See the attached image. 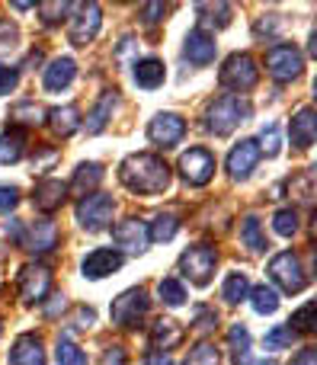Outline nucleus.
Instances as JSON below:
<instances>
[{
    "label": "nucleus",
    "instance_id": "f257e3e1",
    "mask_svg": "<svg viewBox=\"0 0 317 365\" xmlns=\"http://www.w3.org/2000/svg\"><path fill=\"white\" fill-rule=\"evenodd\" d=\"M119 180L135 195H160L170 186V167L157 154H128L119 167Z\"/></svg>",
    "mask_w": 317,
    "mask_h": 365
},
{
    "label": "nucleus",
    "instance_id": "f03ea898",
    "mask_svg": "<svg viewBox=\"0 0 317 365\" xmlns=\"http://www.w3.org/2000/svg\"><path fill=\"white\" fill-rule=\"evenodd\" d=\"M250 115V103L241 100V96H222L209 106L205 119H209V132L215 135H231L244 119Z\"/></svg>",
    "mask_w": 317,
    "mask_h": 365
},
{
    "label": "nucleus",
    "instance_id": "7ed1b4c3",
    "mask_svg": "<svg viewBox=\"0 0 317 365\" xmlns=\"http://www.w3.org/2000/svg\"><path fill=\"white\" fill-rule=\"evenodd\" d=\"M218 81H222V87H228V90L247 93V90H254L256 81H260V68H256L254 55H247V51H237V55H231L228 61L222 64V71H218Z\"/></svg>",
    "mask_w": 317,
    "mask_h": 365
},
{
    "label": "nucleus",
    "instance_id": "20e7f679",
    "mask_svg": "<svg viewBox=\"0 0 317 365\" xmlns=\"http://www.w3.org/2000/svg\"><path fill=\"white\" fill-rule=\"evenodd\" d=\"M269 279L279 285L286 295H298V292L308 289V276H305V266L301 259L295 257L292 250H282L269 259Z\"/></svg>",
    "mask_w": 317,
    "mask_h": 365
},
{
    "label": "nucleus",
    "instance_id": "39448f33",
    "mask_svg": "<svg viewBox=\"0 0 317 365\" xmlns=\"http://www.w3.org/2000/svg\"><path fill=\"white\" fill-rule=\"evenodd\" d=\"M113 212H115V199L106 192H90L77 202V221H80L83 231L96 234L103 227H109L113 221Z\"/></svg>",
    "mask_w": 317,
    "mask_h": 365
},
{
    "label": "nucleus",
    "instance_id": "423d86ee",
    "mask_svg": "<svg viewBox=\"0 0 317 365\" xmlns=\"http://www.w3.org/2000/svg\"><path fill=\"white\" fill-rule=\"evenodd\" d=\"M215 263H218L215 247L196 244V247H189V250H183V257H180V272H183L192 285H209L212 272H215Z\"/></svg>",
    "mask_w": 317,
    "mask_h": 365
},
{
    "label": "nucleus",
    "instance_id": "0eeeda50",
    "mask_svg": "<svg viewBox=\"0 0 317 365\" xmlns=\"http://www.w3.org/2000/svg\"><path fill=\"white\" fill-rule=\"evenodd\" d=\"M301 68H305V58H301V51L295 45L279 42L266 51V71L273 74V81H279V83L295 81L301 74Z\"/></svg>",
    "mask_w": 317,
    "mask_h": 365
},
{
    "label": "nucleus",
    "instance_id": "6e6552de",
    "mask_svg": "<svg viewBox=\"0 0 317 365\" xmlns=\"http://www.w3.org/2000/svg\"><path fill=\"white\" fill-rule=\"evenodd\" d=\"M113 321L119 327H138V321L147 314V292L145 289H125L113 302Z\"/></svg>",
    "mask_w": 317,
    "mask_h": 365
},
{
    "label": "nucleus",
    "instance_id": "1a4fd4ad",
    "mask_svg": "<svg viewBox=\"0 0 317 365\" xmlns=\"http://www.w3.org/2000/svg\"><path fill=\"white\" fill-rule=\"evenodd\" d=\"M180 173L189 186H205L212 177H215V158L205 148H189V151L180 158Z\"/></svg>",
    "mask_w": 317,
    "mask_h": 365
},
{
    "label": "nucleus",
    "instance_id": "9d476101",
    "mask_svg": "<svg viewBox=\"0 0 317 365\" xmlns=\"http://www.w3.org/2000/svg\"><path fill=\"white\" fill-rule=\"evenodd\" d=\"M183 135H186V122L177 113H157L151 119V125H147V138L157 148H177L183 141Z\"/></svg>",
    "mask_w": 317,
    "mask_h": 365
},
{
    "label": "nucleus",
    "instance_id": "9b49d317",
    "mask_svg": "<svg viewBox=\"0 0 317 365\" xmlns=\"http://www.w3.org/2000/svg\"><path fill=\"white\" fill-rule=\"evenodd\" d=\"M100 23H103V13L96 4H80L74 13V19H71V42L77 45V48H83V45H90L96 38V32H100Z\"/></svg>",
    "mask_w": 317,
    "mask_h": 365
},
{
    "label": "nucleus",
    "instance_id": "f8f14e48",
    "mask_svg": "<svg viewBox=\"0 0 317 365\" xmlns=\"http://www.w3.org/2000/svg\"><path fill=\"white\" fill-rule=\"evenodd\" d=\"M48 292H51V272L45 266L29 263L19 269V295H23V302L38 304L48 298Z\"/></svg>",
    "mask_w": 317,
    "mask_h": 365
},
{
    "label": "nucleus",
    "instance_id": "ddd939ff",
    "mask_svg": "<svg viewBox=\"0 0 317 365\" xmlns=\"http://www.w3.org/2000/svg\"><path fill=\"white\" fill-rule=\"evenodd\" d=\"M113 240L115 247H119V253L125 257V253H141L147 247V221L141 218H122L119 225L113 227Z\"/></svg>",
    "mask_w": 317,
    "mask_h": 365
},
{
    "label": "nucleus",
    "instance_id": "4468645a",
    "mask_svg": "<svg viewBox=\"0 0 317 365\" xmlns=\"http://www.w3.org/2000/svg\"><path fill=\"white\" fill-rule=\"evenodd\" d=\"M260 145H256L254 138H244L241 145H234L231 148V154H228V173H231V180H250V173L256 170V164H260Z\"/></svg>",
    "mask_w": 317,
    "mask_h": 365
},
{
    "label": "nucleus",
    "instance_id": "2eb2a0df",
    "mask_svg": "<svg viewBox=\"0 0 317 365\" xmlns=\"http://www.w3.org/2000/svg\"><path fill=\"white\" fill-rule=\"evenodd\" d=\"M58 237H61V234H58L55 221L38 218L19 234V247H26V250H32V253H48L58 247Z\"/></svg>",
    "mask_w": 317,
    "mask_h": 365
},
{
    "label": "nucleus",
    "instance_id": "dca6fc26",
    "mask_svg": "<svg viewBox=\"0 0 317 365\" xmlns=\"http://www.w3.org/2000/svg\"><path fill=\"white\" fill-rule=\"evenodd\" d=\"M122 263H125V257H122L115 247H100V250H93V253L83 257L80 269H83L87 279H106V276H113Z\"/></svg>",
    "mask_w": 317,
    "mask_h": 365
},
{
    "label": "nucleus",
    "instance_id": "f3484780",
    "mask_svg": "<svg viewBox=\"0 0 317 365\" xmlns=\"http://www.w3.org/2000/svg\"><path fill=\"white\" fill-rule=\"evenodd\" d=\"M215 51H218V45H215V36H209L205 29H192L189 36H186V45H183V55L189 58L196 68H205V64H212L215 61Z\"/></svg>",
    "mask_w": 317,
    "mask_h": 365
},
{
    "label": "nucleus",
    "instance_id": "a211bd4d",
    "mask_svg": "<svg viewBox=\"0 0 317 365\" xmlns=\"http://www.w3.org/2000/svg\"><path fill=\"white\" fill-rule=\"evenodd\" d=\"M64 199H68V186H64L61 180H42L36 189H32V205L45 215L58 212Z\"/></svg>",
    "mask_w": 317,
    "mask_h": 365
},
{
    "label": "nucleus",
    "instance_id": "6ab92c4d",
    "mask_svg": "<svg viewBox=\"0 0 317 365\" xmlns=\"http://www.w3.org/2000/svg\"><path fill=\"white\" fill-rule=\"evenodd\" d=\"M289 132H292V145L298 148V151H308V148L314 145V138H317V115H314V109L311 106L298 109V113L292 115Z\"/></svg>",
    "mask_w": 317,
    "mask_h": 365
},
{
    "label": "nucleus",
    "instance_id": "aec40b11",
    "mask_svg": "<svg viewBox=\"0 0 317 365\" xmlns=\"http://www.w3.org/2000/svg\"><path fill=\"white\" fill-rule=\"evenodd\" d=\"M10 365H45V349L36 334H23L10 349Z\"/></svg>",
    "mask_w": 317,
    "mask_h": 365
},
{
    "label": "nucleus",
    "instance_id": "412c9836",
    "mask_svg": "<svg viewBox=\"0 0 317 365\" xmlns=\"http://www.w3.org/2000/svg\"><path fill=\"white\" fill-rule=\"evenodd\" d=\"M74 74H77V64H74V58H55V61L45 68V77H42V83H45V90H51V93H58V90H68L71 87V81H74Z\"/></svg>",
    "mask_w": 317,
    "mask_h": 365
},
{
    "label": "nucleus",
    "instance_id": "4be33fe9",
    "mask_svg": "<svg viewBox=\"0 0 317 365\" xmlns=\"http://www.w3.org/2000/svg\"><path fill=\"white\" fill-rule=\"evenodd\" d=\"M183 327H180L177 321H170V317H160V321H154L151 327V346L160 349V353H167V349L180 346L183 343Z\"/></svg>",
    "mask_w": 317,
    "mask_h": 365
},
{
    "label": "nucleus",
    "instance_id": "5701e85b",
    "mask_svg": "<svg viewBox=\"0 0 317 365\" xmlns=\"http://www.w3.org/2000/svg\"><path fill=\"white\" fill-rule=\"evenodd\" d=\"M45 115H48V122H51V128H55L58 138H71V135L80 128V109L77 106H55Z\"/></svg>",
    "mask_w": 317,
    "mask_h": 365
},
{
    "label": "nucleus",
    "instance_id": "b1692460",
    "mask_svg": "<svg viewBox=\"0 0 317 365\" xmlns=\"http://www.w3.org/2000/svg\"><path fill=\"white\" fill-rule=\"evenodd\" d=\"M167 77L164 71V61H157V58H141V61H135V83L145 90H154L160 87Z\"/></svg>",
    "mask_w": 317,
    "mask_h": 365
},
{
    "label": "nucleus",
    "instance_id": "393cba45",
    "mask_svg": "<svg viewBox=\"0 0 317 365\" xmlns=\"http://www.w3.org/2000/svg\"><path fill=\"white\" fill-rule=\"evenodd\" d=\"M100 180H103V167L90 160V164H80V167L74 170V180H71L68 189H71V192H77V195L83 199V195H90L96 186H100Z\"/></svg>",
    "mask_w": 317,
    "mask_h": 365
},
{
    "label": "nucleus",
    "instance_id": "a878e982",
    "mask_svg": "<svg viewBox=\"0 0 317 365\" xmlns=\"http://www.w3.org/2000/svg\"><path fill=\"white\" fill-rule=\"evenodd\" d=\"M228 349H231V362L234 365H250V330L244 324H234L228 330Z\"/></svg>",
    "mask_w": 317,
    "mask_h": 365
},
{
    "label": "nucleus",
    "instance_id": "bb28decb",
    "mask_svg": "<svg viewBox=\"0 0 317 365\" xmlns=\"http://www.w3.org/2000/svg\"><path fill=\"white\" fill-rule=\"evenodd\" d=\"M202 16H199L196 29H205V26H215V29H224L231 23V6L228 4H199L196 6Z\"/></svg>",
    "mask_w": 317,
    "mask_h": 365
},
{
    "label": "nucleus",
    "instance_id": "cd10ccee",
    "mask_svg": "<svg viewBox=\"0 0 317 365\" xmlns=\"http://www.w3.org/2000/svg\"><path fill=\"white\" fill-rule=\"evenodd\" d=\"M23 145H26V135L19 128H10V132L0 135V164H16L23 158Z\"/></svg>",
    "mask_w": 317,
    "mask_h": 365
},
{
    "label": "nucleus",
    "instance_id": "c85d7f7f",
    "mask_svg": "<svg viewBox=\"0 0 317 365\" xmlns=\"http://www.w3.org/2000/svg\"><path fill=\"white\" fill-rule=\"evenodd\" d=\"M177 231H180L177 215L167 212V215H154L151 227H147V237L157 240V244H164V240H173V237H177Z\"/></svg>",
    "mask_w": 317,
    "mask_h": 365
},
{
    "label": "nucleus",
    "instance_id": "c756f323",
    "mask_svg": "<svg viewBox=\"0 0 317 365\" xmlns=\"http://www.w3.org/2000/svg\"><path fill=\"white\" fill-rule=\"evenodd\" d=\"M241 240H244V247H247L250 253H263L266 250V237H263V227H260V221L250 215V218H244L241 221Z\"/></svg>",
    "mask_w": 317,
    "mask_h": 365
},
{
    "label": "nucleus",
    "instance_id": "7c9ffc66",
    "mask_svg": "<svg viewBox=\"0 0 317 365\" xmlns=\"http://www.w3.org/2000/svg\"><path fill=\"white\" fill-rule=\"evenodd\" d=\"M250 304H254L256 314H276V308H279V295H276V289H269L266 282L256 285V289H250Z\"/></svg>",
    "mask_w": 317,
    "mask_h": 365
},
{
    "label": "nucleus",
    "instance_id": "2f4dec72",
    "mask_svg": "<svg viewBox=\"0 0 317 365\" xmlns=\"http://www.w3.org/2000/svg\"><path fill=\"white\" fill-rule=\"evenodd\" d=\"M10 119L19 122V125H42L45 122V109L38 106L36 100H23L10 109Z\"/></svg>",
    "mask_w": 317,
    "mask_h": 365
},
{
    "label": "nucleus",
    "instance_id": "473e14b6",
    "mask_svg": "<svg viewBox=\"0 0 317 365\" xmlns=\"http://www.w3.org/2000/svg\"><path fill=\"white\" fill-rule=\"evenodd\" d=\"M222 295H224V302H228V304H241V302H247V295H250V282H247V276H244V272H231V276L224 279Z\"/></svg>",
    "mask_w": 317,
    "mask_h": 365
},
{
    "label": "nucleus",
    "instance_id": "72a5a7b5",
    "mask_svg": "<svg viewBox=\"0 0 317 365\" xmlns=\"http://www.w3.org/2000/svg\"><path fill=\"white\" fill-rule=\"evenodd\" d=\"M113 106H115V93H106L100 103H96V109L90 113V122H87V132H90V135H96V132H103V128H106Z\"/></svg>",
    "mask_w": 317,
    "mask_h": 365
},
{
    "label": "nucleus",
    "instance_id": "f704fd0d",
    "mask_svg": "<svg viewBox=\"0 0 317 365\" xmlns=\"http://www.w3.org/2000/svg\"><path fill=\"white\" fill-rule=\"evenodd\" d=\"M260 154H266V158H276V154L282 151V132H279V122H266L260 132Z\"/></svg>",
    "mask_w": 317,
    "mask_h": 365
},
{
    "label": "nucleus",
    "instance_id": "c9c22d12",
    "mask_svg": "<svg viewBox=\"0 0 317 365\" xmlns=\"http://www.w3.org/2000/svg\"><path fill=\"white\" fill-rule=\"evenodd\" d=\"M157 292H160V302L170 304V308H180V304L186 302V289H183V282H177V279H160Z\"/></svg>",
    "mask_w": 317,
    "mask_h": 365
},
{
    "label": "nucleus",
    "instance_id": "e433bc0d",
    "mask_svg": "<svg viewBox=\"0 0 317 365\" xmlns=\"http://www.w3.org/2000/svg\"><path fill=\"white\" fill-rule=\"evenodd\" d=\"M55 359H58V365H87V353L71 340H58Z\"/></svg>",
    "mask_w": 317,
    "mask_h": 365
},
{
    "label": "nucleus",
    "instance_id": "4c0bfd02",
    "mask_svg": "<svg viewBox=\"0 0 317 365\" xmlns=\"http://www.w3.org/2000/svg\"><path fill=\"white\" fill-rule=\"evenodd\" d=\"M273 231L282 234V237H292V234L298 231V212H295V208H279V212L273 215Z\"/></svg>",
    "mask_w": 317,
    "mask_h": 365
},
{
    "label": "nucleus",
    "instance_id": "58836bf2",
    "mask_svg": "<svg viewBox=\"0 0 317 365\" xmlns=\"http://www.w3.org/2000/svg\"><path fill=\"white\" fill-rule=\"evenodd\" d=\"M222 359H218V349H215V343H209V340H202V343H196V346L189 349V359H186V365H218Z\"/></svg>",
    "mask_w": 317,
    "mask_h": 365
},
{
    "label": "nucleus",
    "instance_id": "ea45409f",
    "mask_svg": "<svg viewBox=\"0 0 317 365\" xmlns=\"http://www.w3.org/2000/svg\"><path fill=\"white\" fill-rule=\"evenodd\" d=\"M68 10H71V4H58V0H42L38 4V16H42V23H48V26H55V23H61L64 16H68Z\"/></svg>",
    "mask_w": 317,
    "mask_h": 365
},
{
    "label": "nucleus",
    "instance_id": "a19ab883",
    "mask_svg": "<svg viewBox=\"0 0 317 365\" xmlns=\"http://www.w3.org/2000/svg\"><path fill=\"white\" fill-rule=\"evenodd\" d=\"M311 314H314V302L301 304V308L292 314V321H289V330H292V334H314Z\"/></svg>",
    "mask_w": 317,
    "mask_h": 365
},
{
    "label": "nucleus",
    "instance_id": "79ce46f5",
    "mask_svg": "<svg viewBox=\"0 0 317 365\" xmlns=\"http://www.w3.org/2000/svg\"><path fill=\"white\" fill-rule=\"evenodd\" d=\"M292 340H295V334L289 330V324H276L263 343H266V349H286V346H292Z\"/></svg>",
    "mask_w": 317,
    "mask_h": 365
},
{
    "label": "nucleus",
    "instance_id": "37998d69",
    "mask_svg": "<svg viewBox=\"0 0 317 365\" xmlns=\"http://www.w3.org/2000/svg\"><path fill=\"white\" fill-rule=\"evenodd\" d=\"M292 195H298L301 202H311V195H314V173L311 170L298 173V177L292 180Z\"/></svg>",
    "mask_w": 317,
    "mask_h": 365
},
{
    "label": "nucleus",
    "instance_id": "c03bdc74",
    "mask_svg": "<svg viewBox=\"0 0 317 365\" xmlns=\"http://www.w3.org/2000/svg\"><path fill=\"white\" fill-rule=\"evenodd\" d=\"M55 164H58V151H55V148H42V151L32 158V170H36V173L51 170Z\"/></svg>",
    "mask_w": 317,
    "mask_h": 365
},
{
    "label": "nucleus",
    "instance_id": "a18cd8bd",
    "mask_svg": "<svg viewBox=\"0 0 317 365\" xmlns=\"http://www.w3.org/2000/svg\"><path fill=\"white\" fill-rule=\"evenodd\" d=\"M19 83V71L10 68V64H0V96H6L10 90H16Z\"/></svg>",
    "mask_w": 317,
    "mask_h": 365
},
{
    "label": "nucleus",
    "instance_id": "49530a36",
    "mask_svg": "<svg viewBox=\"0 0 317 365\" xmlns=\"http://www.w3.org/2000/svg\"><path fill=\"white\" fill-rule=\"evenodd\" d=\"M218 327V314L212 308H196V330L199 334H209Z\"/></svg>",
    "mask_w": 317,
    "mask_h": 365
},
{
    "label": "nucleus",
    "instance_id": "de8ad7c7",
    "mask_svg": "<svg viewBox=\"0 0 317 365\" xmlns=\"http://www.w3.org/2000/svg\"><path fill=\"white\" fill-rule=\"evenodd\" d=\"M16 38H19V29L10 23V19H0V51H6V48H13L16 45Z\"/></svg>",
    "mask_w": 317,
    "mask_h": 365
},
{
    "label": "nucleus",
    "instance_id": "09e8293b",
    "mask_svg": "<svg viewBox=\"0 0 317 365\" xmlns=\"http://www.w3.org/2000/svg\"><path fill=\"white\" fill-rule=\"evenodd\" d=\"M19 202L16 186H0V212H13Z\"/></svg>",
    "mask_w": 317,
    "mask_h": 365
},
{
    "label": "nucleus",
    "instance_id": "8fccbe9b",
    "mask_svg": "<svg viewBox=\"0 0 317 365\" xmlns=\"http://www.w3.org/2000/svg\"><path fill=\"white\" fill-rule=\"evenodd\" d=\"M125 362H128L125 349H122V346H109L106 353H103V362L100 365H125Z\"/></svg>",
    "mask_w": 317,
    "mask_h": 365
},
{
    "label": "nucleus",
    "instance_id": "3c124183",
    "mask_svg": "<svg viewBox=\"0 0 317 365\" xmlns=\"http://www.w3.org/2000/svg\"><path fill=\"white\" fill-rule=\"evenodd\" d=\"M141 13H145V23H157V19H164L167 6L164 4H145L141 6Z\"/></svg>",
    "mask_w": 317,
    "mask_h": 365
},
{
    "label": "nucleus",
    "instance_id": "603ef678",
    "mask_svg": "<svg viewBox=\"0 0 317 365\" xmlns=\"http://www.w3.org/2000/svg\"><path fill=\"white\" fill-rule=\"evenodd\" d=\"M276 29H279V19H276V16H269V19H260V23L254 26L256 38H263V36H273Z\"/></svg>",
    "mask_w": 317,
    "mask_h": 365
},
{
    "label": "nucleus",
    "instance_id": "864d4df0",
    "mask_svg": "<svg viewBox=\"0 0 317 365\" xmlns=\"http://www.w3.org/2000/svg\"><path fill=\"white\" fill-rule=\"evenodd\" d=\"M289 365H317V349H314V346H305Z\"/></svg>",
    "mask_w": 317,
    "mask_h": 365
},
{
    "label": "nucleus",
    "instance_id": "5fc2aeb1",
    "mask_svg": "<svg viewBox=\"0 0 317 365\" xmlns=\"http://www.w3.org/2000/svg\"><path fill=\"white\" fill-rule=\"evenodd\" d=\"M58 311H64V298H55V302H51L48 308H45V314H48V317H55Z\"/></svg>",
    "mask_w": 317,
    "mask_h": 365
},
{
    "label": "nucleus",
    "instance_id": "6e6d98bb",
    "mask_svg": "<svg viewBox=\"0 0 317 365\" xmlns=\"http://www.w3.org/2000/svg\"><path fill=\"white\" fill-rule=\"evenodd\" d=\"M263 365H279V362H273V359H269V362H263Z\"/></svg>",
    "mask_w": 317,
    "mask_h": 365
},
{
    "label": "nucleus",
    "instance_id": "4d7b16f0",
    "mask_svg": "<svg viewBox=\"0 0 317 365\" xmlns=\"http://www.w3.org/2000/svg\"><path fill=\"white\" fill-rule=\"evenodd\" d=\"M0 334H4V324H0Z\"/></svg>",
    "mask_w": 317,
    "mask_h": 365
}]
</instances>
